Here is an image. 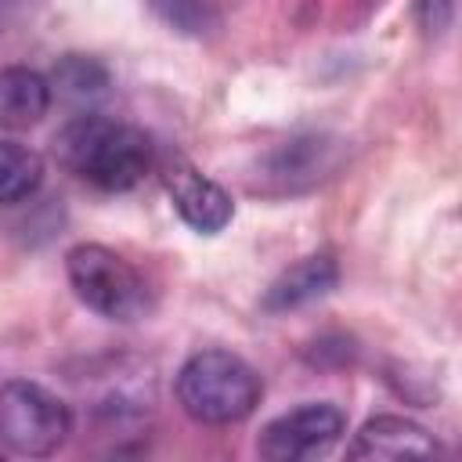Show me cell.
Returning <instances> with one entry per match:
<instances>
[{
	"label": "cell",
	"instance_id": "12",
	"mask_svg": "<svg viewBox=\"0 0 462 462\" xmlns=\"http://www.w3.org/2000/svg\"><path fill=\"white\" fill-rule=\"evenodd\" d=\"M108 87V72L101 61L94 58H83V54H69L54 65V83L51 90H58L61 97L69 101H90V97H101Z\"/></svg>",
	"mask_w": 462,
	"mask_h": 462
},
{
	"label": "cell",
	"instance_id": "10",
	"mask_svg": "<svg viewBox=\"0 0 462 462\" xmlns=\"http://www.w3.org/2000/svg\"><path fill=\"white\" fill-rule=\"evenodd\" d=\"M51 108V83L25 65L0 69V126L25 130L36 126Z\"/></svg>",
	"mask_w": 462,
	"mask_h": 462
},
{
	"label": "cell",
	"instance_id": "6",
	"mask_svg": "<svg viewBox=\"0 0 462 462\" xmlns=\"http://www.w3.org/2000/svg\"><path fill=\"white\" fill-rule=\"evenodd\" d=\"M162 180H166V191L173 199V209L199 235H217V231H224L231 224V217H235L231 195L217 180L202 177L195 166L170 162L166 173H162Z\"/></svg>",
	"mask_w": 462,
	"mask_h": 462
},
{
	"label": "cell",
	"instance_id": "2",
	"mask_svg": "<svg viewBox=\"0 0 462 462\" xmlns=\"http://www.w3.org/2000/svg\"><path fill=\"white\" fill-rule=\"evenodd\" d=\"M260 397H263V383L256 368L231 350H199L177 372L180 408L206 426H227L249 419Z\"/></svg>",
	"mask_w": 462,
	"mask_h": 462
},
{
	"label": "cell",
	"instance_id": "4",
	"mask_svg": "<svg viewBox=\"0 0 462 462\" xmlns=\"http://www.w3.org/2000/svg\"><path fill=\"white\" fill-rule=\"evenodd\" d=\"M65 271H69L76 296L101 318L134 321L148 310V289H144L141 274L119 253H112L97 242H83V245L69 249Z\"/></svg>",
	"mask_w": 462,
	"mask_h": 462
},
{
	"label": "cell",
	"instance_id": "9",
	"mask_svg": "<svg viewBox=\"0 0 462 462\" xmlns=\"http://www.w3.org/2000/svg\"><path fill=\"white\" fill-rule=\"evenodd\" d=\"M339 282V263L332 253H314V256H303L296 260L292 267H285L271 289L263 292V307L267 310H292V307H303L325 292H332Z\"/></svg>",
	"mask_w": 462,
	"mask_h": 462
},
{
	"label": "cell",
	"instance_id": "13",
	"mask_svg": "<svg viewBox=\"0 0 462 462\" xmlns=\"http://www.w3.org/2000/svg\"><path fill=\"white\" fill-rule=\"evenodd\" d=\"M152 7L170 29H177L184 36H202L217 25L213 0H152Z\"/></svg>",
	"mask_w": 462,
	"mask_h": 462
},
{
	"label": "cell",
	"instance_id": "11",
	"mask_svg": "<svg viewBox=\"0 0 462 462\" xmlns=\"http://www.w3.org/2000/svg\"><path fill=\"white\" fill-rule=\"evenodd\" d=\"M43 180V159L18 144V141H0V206L25 202Z\"/></svg>",
	"mask_w": 462,
	"mask_h": 462
},
{
	"label": "cell",
	"instance_id": "14",
	"mask_svg": "<svg viewBox=\"0 0 462 462\" xmlns=\"http://www.w3.org/2000/svg\"><path fill=\"white\" fill-rule=\"evenodd\" d=\"M451 11H455V0H419V22L426 36H440L451 25Z\"/></svg>",
	"mask_w": 462,
	"mask_h": 462
},
{
	"label": "cell",
	"instance_id": "5",
	"mask_svg": "<svg viewBox=\"0 0 462 462\" xmlns=\"http://www.w3.org/2000/svg\"><path fill=\"white\" fill-rule=\"evenodd\" d=\"M346 419L336 404L318 401V404H300L278 419H271L260 430L256 451L271 462H292V458H310L325 448H332L343 433Z\"/></svg>",
	"mask_w": 462,
	"mask_h": 462
},
{
	"label": "cell",
	"instance_id": "1",
	"mask_svg": "<svg viewBox=\"0 0 462 462\" xmlns=\"http://www.w3.org/2000/svg\"><path fill=\"white\" fill-rule=\"evenodd\" d=\"M54 152L69 173L101 191H130L152 170L148 134L94 112L69 119L54 137Z\"/></svg>",
	"mask_w": 462,
	"mask_h": 462
},
{
	"label": "cell",
	"instance_id": "8",
	"mask_svg": "<svg viewBox=\"0 0 462 462\" xmlns=\"http://www.w3.org/2000/svg\"><path fill=\"white\" fill-rule=\"evenodd\" d=\"M350 458H383V462H397V458H437L440 455V440L404 419V415H375L368 419L357 437L346 448Z\"/></svg>",
	"mask_w": 462,
	"mask_h": 462
},
{
	"label": "cell",
	"instance_id": "7",
	"mask_svg": "<svg viewBox=\"0 0 462 462\" xmlns=\"http://www.w3.org/2000/svg\"><path fill=\"white\" fill-rule=\"evenodd\" d=\"M339 166V141L328 137H296L278 144L260 162V177L271 180L278 191H296L325 180Z\"/></svg>",
	"mask_w": 462,
	"mask_h": 462
},
{
	"label": "cell",
	"instance_id": "3",
	"mask_svg": "<svg viewBox=\"0 0 462 462\" xmlns=\"http://www.w3.org/2000/svg\"><path fill=\"white\" fill-rule=\"evenodd\" d=\"M72 433V411L40 383H0V444L14 455H54Z\"/></svg>",
	"mask_w": 462,
	"mask_h": 462
}]
</instances>
